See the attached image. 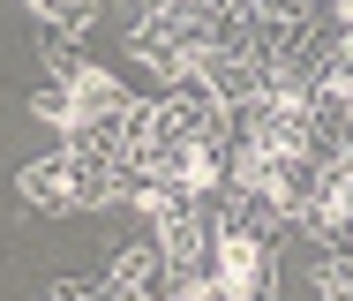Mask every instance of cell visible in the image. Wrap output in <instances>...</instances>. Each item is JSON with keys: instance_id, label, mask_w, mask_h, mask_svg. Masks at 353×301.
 Returning a JSON list of instances; mask_svg holds the SVG:
<instances>
[{"instance_id": "6da1fadb", "label": "cell", "mask_w": 353, "mask_h": 301, "mask_svg": "<svg viewBox=\"0 0 353 301\" xmlns=\"http://www.w3.org/2000/svg\"><path fill=\"white\" fill-rule=\"evenodd\" d=\"M233 15H241V8H233ZM233 15H218V8H188V0H150V15L128 30V53H136L143 68H158L165 83H188L196 61L218 46V30H225Z\"/></svg>"}, {"instance_id": "7a4b0ae2", "label": "cell", "mask_w": 353, "mask_h": 301, "mask_svg": "<svg viewBox=\"0 0 353 301\" xmlns=\"http://www.w3.org/2000/svg\"><path fill=\"white\" fill-rule=\"evenodd\" d=\"M225 150H256V158H293V150H316L308 98H256V106H233V144H225Z\"/></svg>"}, {"instance_id": "3957f363", "label": "cell", "mask_w": 353, "mask_h": 301, "mask_svg": "<svg viewBox=\"0 0 353 301\" xmlns=\"http://www.w3.org/2000/svg\"><path fill=\"white\" fill-rule=\"evenodd\" d=\"M158 294H165V256L150 241H128L105 271V301H158Z\"/></svg>"}, {"instance_id": "277c9868", "label": "cell", "mask_w": 353, "mask_h": 301, "mask_svg": "<svg viewBox=\"0 0 353 301\" xmlns=\"http://www.w3.org/2000/svg\"><path fill=\"white\" fill-rule=\"evenodd\" d=\"M323 0H241V15L256 23V30H293V23H308Z\"/></svg>"}, {"instance_id": "5b68a950", "label": "cell", "mask_w": 353, "mask_h": 301, "mask_svg": "<svg viewBox=\"0 0 353 301\" xmlns=\"http://www.w3.org/2000/svg\"><path fill=\"white\" fill-rule=\"evenodd\" d=\"M30 8H38V15H46L61 38H83V30H90V8H98V0H30Z\"/></svg>"}, {"instance_id": "8992f818", "label": "cell", "mask_w": 353, "mask_h": 301, "mask_svg": "<svg viewBox=\"0 0 353 301\" xmlns=\"http://www.w3.org/2000/svg\"><path fill=\"white\" fill-rule=\"evenodd\" d=\"M316 294H323V301H353V256H323Z\"/></svg>"}, {"instance_id": "52a82bcc", "label": "cell", "mask_w": 353, "mask_h": 301, "mask_svg": "<svg viewBox=\"0 0 353 301\" xmlns=\"http://www.w3.org/2000/svg\"><path fill=\"white\" fill-rule=\"evenodd\" d=\"M46 301H105V279H68V287H53Z\"/></svg>"}, {"instance_id": "ba28073f", "label": "cell", "mask_w": 353, "mask_h": 301, "mask_svg": "<svg viewBox=\"0 0 353 301\" xmlns=\"http://www.w3.org/2000/svg\"><path fill=\"white\" fill-rule=\"evenodd\" d=\"M188 8H218V15H233V8H241V0H188Z\"/></svg>"}]
</instances>
